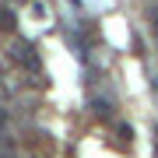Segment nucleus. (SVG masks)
Segmentation results:
<instances>
[{
  "instance_id": "f257e3e1",
  "label": "nucleus",
  "mask_w": 158,
  "mask_h": 158,
  "mask_svg": "<svg viewBox=\"0 0 158 158\" xmlns=\"http://www.w3.org/2000/svg\"><path fill=\"white\" fill-rule=\"evenodd\" d=\"M91 109H95V116H102V119H109V113H113L106 98H91Z\"/></svg>"
},
{
  "instance_id": "f03ea898",
  "label": "nucleus",
  "mask_w": 158,
  "mask_h": 158,
  "mask_svg": "<svg viewBox=\"0 0 158 158\" xmlns=\"http://www.w3.org/2000/svg\"><path fill=\"white\" fill-rule=\"evenodd\" d=\"M155 148H158V130H155Z\"/></svg>"
},
{
  "instance_id": "7ed1b4c3",
  "label": "nucleus",
  "mask_w": 158,
  "mask_h": 158,
  "mask_svg": "<svg viewBox=\"0 0 158 158\" xmlns=\"http://www.w3.org/2000/svg\"><path fill=\"white\" fill-rule=\"evenodd\" d=\"M155 32H158V14H155Z\"/></svg>"
}]
</instances>
